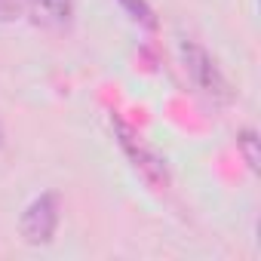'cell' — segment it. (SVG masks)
Returning <instances> with one entry per match:
<instances>
[{"label":"cell","instance_id":"52a82bcc","mask_svg":"<svg viewBox=\"0 0 261 261\" xmlns=\"http://www.w3.org/2000/svg\"><path fill=\"white\" fill-rule=\"evenodd\" d=\"M19 19V4L16 0H0V22H13Z\"/></svg>","mask_w":261,"mask_h":261},{"label":"cell","instance_id":"8992f818","mask_svg":"<svg viewBox=\"0 0 261 261\" xmlns=\"http://www.w3.org/2000/svg\"><path fill=\"white\" fill-rule=\"evenodd\" d=\"M237 151L243 154V160H246V166H249L252 172H258V169H261V151H258V136L252 133V129H243V133L237 136Z\"/></svg>","mask_w":261,"mask_h":261},{"label":"cell","instance_id":"6da1fadb","mask_svg":"<svg viewBox=\"0 0 261 261\" xmlns=\"http://www.w3.org/2000/svg\"><path fill=\"white\" fill-rule=\"evenodd\" d=\"M181 62H185V71H188V77L194 80V86L203 89L209 98H218V101H230V98H233L227 77L218 71L215 59H212L200 43L185 40V43H181Z\"/></svg>","mask_w":261,"mask_h":261},{"label":"cell","instance_id":"5b68a950","mask_svg":"<svg viewBox=\"0 0 261 261\" xmlns=\"http://www.w3.org/2000/svg\"><path fill=\"white\" fill-rule=\"evenodd\" d=\"M117 4H120L123 16H129V22H136L139 28H145V31H157L160 28L157 13H154V7L148 4V0H117Z\"/></svg>","mask_w":261,"mask_h":261},{"label":"cell","instance_id":"7a4b0ae2","mask_svg":"<svg viewBox=\"0 0 261 261\" xmlns=\"http://www.w3.org/2000/svg\"><path fill=\"white\" fill-rule=\"evenodd\" d=\"M114 129H117V139H120V148H123V154L129 157V163H133L136 169H139V175L151 185V188H157V191H166L169 188V172H166V163L129 129L123 120H114Z\"/></svg>","mask_w":261,"mask_h":261},{"label":"cell","instance_id":"277c9868","mask_svg":"<svg viewBox=\"0 0 261 261\" xmlns=\"http://www.w3.org/2000/svg\"><path fill=\"white\" fill-rule=\"evenodd\" d=\"M25 7L40 25L49 28H62L71 19V0H25Z\"/></svg>","mask_w":261,"mask_h":261},{"label":"cell","instance_id":"ba28073f","mask_svg":"<svg viewBox=\"0 0 261 261\" xmlns=\"http://www.w3.org/2000/svg\"><path fill=\"white\" fill-rule=\"evenodd\" d=\"M0 148H4V129H0Z\"/></svg>","mask_w":261,"mask_h":261},{"label":"cell","instance_id":"3957f363","mask_svg":"<svg viewBox=\"0 0 261 261\" xmlns=\"http://www.w3.org/2000/svg\"><path fill=\"white\" fill-rule=\"evenodd\" d=\"M59 215H62V203L59 197L49 191V194H40L37 200L28 203V209L22 212L19 218V233L28 246H46L53 237H56V227H59Z\"/></svg>","mask_w":261,"mask_h":261}]
</instances>
